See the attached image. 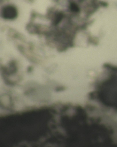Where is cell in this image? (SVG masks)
I'll list each match as a JSON object with an SVG mask.
<instances>
[{
    "label": "cell",
    "mask_w": 117,
    "mask_h": 147,
    "mask_svg": "<svg viewBox=\"0 0 117 147\" xmlns=\"http://www.w3.org/2000/svg\"><path fill=\"white\" fill-rule=\"evenodd\" d=\"M17 15V11L14 6H6L2 10V16L5 19L13 20L16 18Z\"/></svg>",
    "instance_id": "6da1fadb"
}]
</instances>
